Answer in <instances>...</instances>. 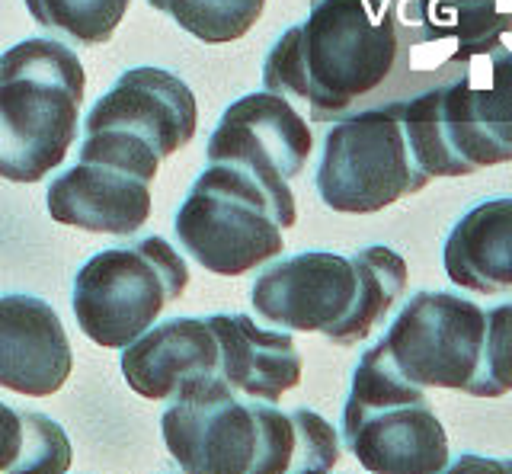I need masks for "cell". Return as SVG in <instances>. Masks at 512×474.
I'll return each mask as SVG.
<instances>
[{
	"label": "cell",
	"instance_id": "1",
	"mask_svg": "<svg viewBox=\"0 0 512 474\" xmlns=\"http://www.w3.org/2000/svg\"><path fill=\"white\" fill-rule=\"evenodd\" d=\"M164 442L189 474L330 471L340 436L308 407L282 414L260 398H237L221 375L189 382L160 417Z\"/></svg>",
	"mask_w": 512,
	"mask_h": 474
},
{
	"label": "cell",
	"instance_id": "2",
	"mask_svg": "<svg viewBox=\"0 0 512 474\" xmlns=\"http://www.w3.org/2000/svg\"><path fill=\"white\" fill-rule=\"evenodd\" d=\"M397 52V17L384 0H314L308 20L269 49L263 87L304 100L314 122H336L384 87Z\"/></svg>",
	"mask_w": 512,
	"mask_h": 474
},
{
	"label": "cell",
	"instance_id": "3",
	"mask_svg": "<svg viewBox=\"0 0 512 474\" xmlns=\"http://www.w3.org/2000/svg\"><path fill=\"white\" fill-rule=\"evenodd\" d=\"M407 289V260L375 244L340 257L308 250L266 266L253 282L260 318L301 334H324L336 346H356L388 318Z\"/></svg>",
	"mask_w": 512,
	"mask_h": 474
},
{
	"label": "cell",
	"instance_id": "4",
	"mask_svg": "<svg viewBox=\"0 0 512 474\" xmlns=\"http://www.w3.org/2000/svg\"><path fill=\"white\" fill-rule=\"evenodd\" d=\"M458 81L397 103L413 161L429 177H468L512 164V39L461 61Z\"/></svg>",
	"mask_w": 512,
	"mask_h": 474
},
{
	"label": "cell",
	"instance_id": "5",
	"mask_svg": "<svg viewBox=\"0 0 512 474\" xmlns=\"http://www.w3.org/2000/svg\"><path fill=\"white\" fill-rule=\"evenodd\" d=\"M87 74L74 49L23 39L0 55V177L39 183L77 141Z\"/></svg>",
	"mask_w": 512,
	"mask_h": 474
},
{
	"label": "cell",
	"instance_id": "6",
	"mask_svg": "<svg viewBox=\"0 0 512 474\" xmlns=\"http://www.w3.org/2000/svg\"><path fill=\"white\" fill-rule=\"evenodd\" d=\"M295 221V202L279 199L247 167L212 164L176 212V241L202 270L244 276L282 254V231Z\"/></svg>",
	"mask_w": 512,
	"mask_h": 474
},
{
	"label": "cell",
	"instance_id": "7",
	"mask_svg": "<svg viewBox=\"0 0 512 474\" xmlns=\"http://www.w3.org/2000/svg\"><path fill=\"white\" fill-rule=\"evenodd\" d=\"M343 442L359 465L378 474H436L448 468V436L426 401L384 350H368L343 407Z\"/></svg>",
	"mask_w": 512,
	"mask_h": 474
},
{
	"label": "cell",
	"instance_id": "8",
	"mask_svg": "<svg viewBox=\"0 0 512 474\" xmlns=\"http://www.w3.org/2000/svg\"><path fill=\"white\" fill-rule=\"evenodd\" d=\"M196 125V93L180 77L164 68H132L93 103L80 161L122 167L151 183L157 167L196 138Z\"/></svg>",
	"mask_w": 512,
	"mask_h": 474
},
{
	"label": "cell",
	"instance_id": "9",
	"mask_svg": "<svg viewBox=\"0 0 512 474\" xmlns=\"http://www.w3.org/2000/svg\"><path fill=\"white\" fill-rule=\"evenodd\" d=\"M189 286L186 260L160 234L90 257L74 279V318L96 346L122 350Z\"/></svg>",
	"mask_w": 512,
	"mask_h": 474
},
{
	"label": "cell",
	"instance_id": "10",
	"mask_svg": "<svg viewBox=\"0 0 512 474\" xmlns=\"http://www.w3.org/2000/svg\"><path fill=\"white\" fill-rule=\"evenodd\" d=\"M429 180L410 154L397 103L336 119L324 138L317 193L333 212L372 215L420 193Z\"/></svg>",
	"mask_w": 512,
	"mask_h": 474
},
{
	"label": "cell",
	"instance_id": "11",
	"mask_svg": "<svg viewBox=\"0 0 512 474\" xmlns=\"http://www.w3.org/2000/svg\"><path fill=\"white\" fill-rule=\"evenodd\" d=\"M487 311L452 292H416L378 340L391 366L420 388L468 391L480 366Z\"/></svg>",
	"mask_w": 512,
	"mask_h": 474
},
{
	"label": "cell",
	"instance_id": "12",
	"mask_svg": "<svg viewBox=\"0 0 512 474\" xmlns=\"http://www.w3.org/2000/svg\"><path fill=\"white\" fill-rule=\"evenodd\" d=\"M311 148L314 138L308 119L282 93L260 90L224 109L205 154L212 164L247 167L279 199L295 202L288 183L308 164Z\"/></svg>",
	"mask_w": 512,
	"mask_h": 474
},
{
	"label": "cell",
	"instance_id": "13",
	"mask_svg": "<svg viewBox=\"0 0 512 474\" xmlns=\"http://www.w3.org/2000/svg\"><path fill=\"white\" fill-rule=\"evenodd\" d=\"M74 369L68 330L36 295H0V388L48 398Z\"/></svg>",
	"mask_w": 512,
	"mask_h": 474
},
{
	"label": "cell",
	"instance_id": "14",
	"mask_svg": "<svg viewBox=\"0 0 512 474\" xmlns=\"http://www.w3.org/2000/svg\"><path fill=\"white\" fill-rule=\"evenodd\" d=\"M128 388L148 401H173L183 385L218 375V340L208 318H170L151 324L122 346Z\"/></svg>",
	"mask_w": 512,
	"mask_h": 474
},
{
	"label": "cell",
	"instance_id": "15",
	"mask_svg": "<svg viewBox=\"0 0 512 474\" xmlns=\"http://www.w3.org/2000/svg\"><path fill=\"white\" fill-rule=\"evenodd\" d=\"M48 215L93 234H135L151 215V183L122 167L80 161L48 186Z\"/></svg>",
	"mask_w": 512,
	"mask_h": 474
},
{
	"label": "cell",
	"instance_id": "16",
	"mask_svg": "<svg viewBox=\"0 0 512 474\" xmlns=\"http://www.w3.org/2000/svg\"><path fill=\"white\" fill-rule=\"evenodd\" d=\"M218 375L244 398L276 404L301 382V353L285 330H266L247 314H212Z\"/></svg>",
	"mask_w": 512,
	"mask_h": 474
},
{
	"label": "cell",
	"instance_id": "17",
	"mask_svg": "<svg viewBox=\"0 0 512 474\" xmlns=\"http://www.w3.org/2000/svg\"><path fill=\"white\" fill-rule=\"evenodd\" d=\"M455 286L477 295L512 292V196L487 199L464 212L442 250Z\"/></svg>",
	"mask_w": 512,
	"mask_h": 474
},
{
	"label": "cell",
	"instance_id": "18",
	"mask_svg": "<svg viewBox=\"0 0 512 474\" xmlns=\"http://www.w3.org/2000/svg\"><path fill=\"white\" fill-rule=\"evenodd\" d=\"M404 20L420 26V45L413 52L452 45L448 58L468 61L506 33L512 13L500 10V0H407Z\"/></svg>",
	"mask_w": 512,
	"mask_h": 474
},
{
	"label": "cell",
	"instance_id": "19",
	"mask_svg": "<svg viewBox=\"0 0 512 474\" xmlns=\"http://www.w3.org/2000/svg\"><path fill=\"white\" fill-rule=\"evenodd\" d=\"M71 468V439L61 426L32 410L0 401V471H64Z\"/></svg>",
	"mask_w": 512,
	"mask_h": 474
},
{
	"label": "cell",
	"instance_id": "20",
	"mask_svg": "<svg viewBox=\"0 0 512 474\" xmlns=\"http://www.w3.org/2000/svg\"><path fill=\"white\" fill-rule=\"evenodd\" d=\"M205 45L244 39L263 17L266 0H148Z\"/></svg>",
	"mask_w": 512,
	"mask_h": 474
},
{
	"label": "cell",
	"instance_id": "21",
	"mask_svg": "<svg viewBox=\"0 0 512 474\" xmlns=\"http://www.w3.org/2000/svg\"><path fill=\"white\" fill-rule=\"evenodd\" d=\"M132 0H26L29 17L42 29L80 45H103L119 29Z\"/></svg>",
	"mask_w": 512,
	"mask_h": 474
},
{
	"label": "cell",
	"instance_id": "22",
	"mask_svg": "<svg viewBox=\"0 0 512 474\" xmlns=\"http://www.w3.org/2000/svg\"><path fill=\"white\" fill-rule=\"evenodd\" d=\"M512 391V302L487 311L480 366L468 394L474 398H503Z\"/></svg>",
	"mask_w": 512,
	"mask_h": 474
}]
</instances>
